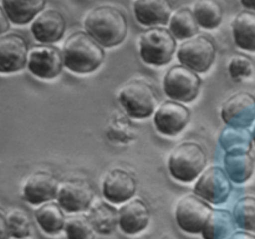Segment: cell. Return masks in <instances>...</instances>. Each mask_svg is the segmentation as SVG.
<instances>
[{"mask_svg": "<svg viewBox=\"0 0 255 239\" xmlns=\"http://www.w3.org/2000/svg\"><path fill=\"white\" fill-rule=\"evenodd\" d=\"M85 29L102 47H114L125 40L128 24L121 10L102 5L94 7L86 15Z\"/></svg>", "mask_w": 255, "mask_h": 239, "instance_id": "cell-1", "label": "cell"}, {"mask_svg": "<svg viewBox=\"0 0 255 239\" xmlns=\"http://www.w3.org/2000/svg\"><path fill=\"white\" fill-rule=\"evenodd\" d=\"M64 65L76 74H90L99 69L105 59L101 45L86 31L70 35L62 49Z\"/></svg>", "mask_w": 255, "mask_h": 239, "instance_id": "cell-2", "label": "cell"}, {"mask_svg": "<svg viewBox=\"0 0 255 239\" xmlns=\"http://www.w3.org/2000/svg\"><path fill=\"white\" fill-rule=\"evenodd\" d=\"M119 101L129 116L144 119L157 110L158 96L151 82L143 79H132L120 89Z\"/></svg>", "mask_w": 255, "mask_h": 239, "instance_id": "cell-3", "label": "cell"}, {"mask_svg": "<svg viewBox=\"0 0 255 239\" xmlns=\"http://www.w3.org/2000/svg\"><path fill=\"white\" fill-rule=\"evenodd\" d=\"M207 153L196 142H183L169 154L168 167L172 177L181 182H192L203 172Z\"/></svg>", "mask_w": 255, "mask_h": 239, "instance_id": "cell-4", "label": "cell"}, {"mask_svg": "<svg viewBox=\"0 0 255 239\" xmlns=\"http://www.w3.org/2000/svg\"><path fill=\"white\" fill-rule=\"evenodd\" d=\"M176 46V37L168 29L151 27L141 35L139 55L146 64L163 66L172 60Z\"/></svg>", "mask_w": 255, "mask_h": 239, "instance_id": "cell-5", "label": "cell"}, {"mask_svg": "<svg viewBox=\"0 0 255 239\" xmlns=\"http://www.w3.org/2000/svg\"><path fill=\"white\" fill-rule=\"evenodd\" d=\"M201 77L196 71L176 65L166 72L163 79L164 92L172 100L182 102H191L198 96L201 90Z\"/></svg>", "mask_w": 255, "mask_h": 239, "instance_id": "cell-6", "label": "cell"}, {"mask_svg": "<svg viewBox=\"0 0 255 239\" xmlns=\"http://www.w3.org/2000/svg\"><path fill=\"white\" fill-rule=\"evenodd\" d=\"M216 45L204 35L191 37L179 46L177 56L181 64L196 72H206L216 59Z\"/></svg>", "mask_w": 255, "mask_h": 239, "instance_id": "cell-7", "label": "cell"}, {"mask_svg": "<svg viewBox=\"0 0 255 239\" xmlns=\"http://www.w3.org/2000/svg\"><path fill=\"white\" fill-rule=\"evenodd\" d=\"M212 211V207L203 198L197 194H186L177 203L176 221L187 233H202Z\"/></svg>", "mask_w": 255, "mask_h": 239, "instance_id": "cell-8", "label": "cell"}, {"mask_svg": "<svg viewBox=\"0 0 255 239\" xmlns=\"http://www.w3.org/2000/svg\"><path fill=\"white\" fill-rule=\"evenodd\" d=\"M232 191L231 178L219 166H212L201 174L194 186V193L204 201L222 204L228 199Z\"/></svg>", "mask_w": 255, "mask_h": 239, "instance_id": "cell-9", "label": "cell"}, {"mask_svg": "<svg viewBox=\"0 0 255 239\" xmlns=\"http://www.w3.org/2000/svg\"><path fill=\"white\" fill-rule=\"evenodd\" d=\"M64 66L61 50L52 45H40L32 47L27 56V67L36 77L51 80L59 76Z\"/></svg>", "mask_w": 255, "mask_h": 239, "instance_id": "cell-10", "label": "cell"}, {"mask_svg": "<svg viewBox=\"0 0 255 239\" xmlns=\"http://www.w3.org/2000/svg\"><path fill=\"white\" fill-rule=\"evenodd\" d=\"M222 119L234 128H246L255 120V96L249 92H238L224 101Z\"/></svg>", "mask_w": 255, "mask_h": 239, "instance_id": "cell-11", "label": "cell"}, {"mask_svg": "<svg viewBox=\"0 0 255 239\" xmlns=\"http://www.w3.org/2000/svg\"><path fill=\"white\" fill-rule=\"evenodd\" d=\"M94 199V188L85 179L74 178L64 182L59 188L57 203L69 213L86 211Z\"/></svg>", "mask_w": 255, "mask_h": 239, "instance_id": "cell-12", "label": "cell"}, {"mask_svg": "<svg viewBox=\"0 0 255 239\" xmlns=\"http://www.w3.org/2000/svg\"><path fill=\"white\" fill-rule=\"evenodd\" d=\"M191 111L178 101H166L159 105L154 114V126L166 136L181 133L189 123Z\"/></svg>", "mask_w": 255, "mask_h": 239, "instance_id": "cell-13", "label": "cell"}, {"mask_svg": "<svg viewBox=\"0 0 255 239\" xmlns=\"http://www.w3.org/2000/svg\"><path fill=\"white\" fill-rule=\"evenodd\" d=\"M29 50L21 35L6 34L0 36V74H12L27 64Z\"/></svg>", "mask_w": 255, "mask_h": 239, "instance_id": "cell-14", "label": "cell"}, {"mask_svg": "<svg viewBox=\"0 0 255 239\" xmlns=\"http://www.w3.org/2000/svg\"><path fill=\"white\" fill-rule=\"evenodd\" d=\"M59 179L46 171H37L27 177L22 196L30 204H44L57 197Z\"/></svg>", "mask_w": 255, "mask_h": 239, "instance_id": "cell-15", "label": "cell"}, {"mask_svg": "<svg viewBox=\"0 0 255 239\" xmlns=\"http://www.w3.org/2000/svg\"><path fill=\"white\" fill-rule=\"evenodd\" d=\"M137 181L132 173L122 168H114L106 174L102 184L105 198L115 204L124 203L134 196Z\"/></svg>", "mask_w": 255, "mask_h": 239, "instance_id": "cell-16", "label": "cell"}, {"mask_svg": "<svg viewBox=\"0 0 255 239\" xmlns=\"http://www.w3.org/2000/svg\"><path fill=\"white\" fill-rule=\"evenodd\" d=\"M66 30L64 15L55 9L42 10L31 24V32L42 45H50L62 39Z\"/></svg>", "mask_w": 255, "mask_h": 239, "instance_id": "cell-17", "label": "cell"}, {"mask_svg": "<svg viewBox=\"0 0 255 239\" xmlns=\"http://www.w3.org/2000/svg\"><path fill=\"white\" fill-rule=\"evenodd\" d=\"M149 219L148 206L141 198L131 199L119 211V227L126 234L141 233L149 224Z\"/></svg>", "mask_w": 255, "mask_h": 239, "instance_id": "cell-18", "label": "cell"}, {"mask_svg": "<svg viewBox=\"0 0 255 239\" xmlns=\"http://www.w3.org/2000/svg\"><path fill=\"white\" fill-rule=\"evenodd\" d=\"M134 16L143 26L157 27L171 20L172 4L169 0H136Z\"/></svg>", "mask_w": 255, "mask_h": 239, "instance_id": "cell-19", "label": "cell"}, {"mask_svg": "<svg viewBox=\"0 0 255 239\" xmlns=\"http://www.w3.org/2000/svg\"><path fill=\"white\" fill-rule=\"evenodd\" d=\"M2 7L11 22L25 25L34 21L44 10L46 0H1Z\"/></svg>", "mask_w": 255, "mask_h": 239, "instance_id": "cell-20", "label": "cell"}, {"mask_svg": "<svg viewBox=\"0 0 255 239\" xmlns=\"http://www.w3.org/2000/svg\"><path fill=\"white\" fill-rule=\"evenodd\" d=\"M232 32L237 46L255 52V11L239 12L232 22Z\"/></svg>", "mask_w": 255, "mask_h": 239, "instance_id": "cell-21", "label": "cell"}, {"mask_svg": "<svg viewBox=\"0 0 255 239\" xmlns=\"http://www.w3.org/2000/svg\"><path fill=\"white\" fill-rule=\"evenodd\" d=\"M226 168L229 178L237 183H243L253 174L254 161L248 151L232 149L227 151Z\"/></svg>", "mask_w": 255, "mask_h": 239, "instance_id": "cell-22", "label": "cell"}, {"mask_svg": "<svg viewBox=\"0 0 255 239\" xmlns=\"http://www.w3.org/2000/svg\"><path fill=\"white\" fill-rule=\"evenodd\" d=\"M236 227L234 217L228 211L213 209L202 231L204 239H227Z\"/></svg>", "mask_w": 255, "mask_h": 239, "instance_id": "cell-23", "label": "cell"}, {"mask_svg": "<svg viewBox=\"0 0 255 239\" xmlns=\"http://www.w3.org/2000/svg\"><path fill=\"white\" fill-rule=\"evenodd\" d=\"M35 218L42 231L47 234L60 233L66 223L64 209L56 202H46L41 204L35 212Z\"/></svg>", "mask_w": 255, "mask_h": 239, "instance_id": "cell-24", "label": "cell"}, {"mask_svg": "<svg viewBox=\"0 0 255 239\" xmlns=\"http://www.w3.org/2000/svg\"><path fill=\"white\" fill-rule=\"evenodd\" d=\"M89 218L95 231L100 234H110L119 226V212L106 202H97L91 207Z\"/></svg>", "mask_w": 255, "mask_h": 239, "instance_id": "cell-25", "label": "cell"}, {"mask_svg": "<svg viewBox=\"0 0 255 239\" xmlns=\"http://www.w3.org/2000/svg\"><path fill=\"white\" fill-rule=\"evenodd\" d=\"M199 27L201 26L194 16L193 10L188 7L177 10L169 20V31L178 40H188L194 37L198 34Z\"/></svg>", "mask_w": 255, "mask_h": 239, "instance_id": "cell-26", "label": "cell"}, {"mask_svg": "<svg viewBox=\"0 0 255 239\" xmlns=\"http://www.w3.org/2000/svg\"><path fill=\"white\" fill-rule=\"evenodd\" d=\"M193 14L199 26L213 30L218 27L223 20V7L218 0H197L194 2Z\"/></svg>", "mask_w": 255, "mask_h": 239, "instance_id": "cell-27", "label": "cell"}, {"mask_svg": "<svg viewBox=\"0 0 255 239\" xmlns=\"http://www.w3.org/2000/svg\"><path fill=\"white\" fill-rule=\"evenodd\" d=\"M65 233L69 239H95V228L86 214L69 217L65 223Z\"/></svg>", "mask_w": 255, "mask_h": 239, "instance_id": "cell-28", "label": "cell"}, {"mask_svg": "<svg viewBox=\"0 0 255 239\" xmlns=\"http://www.w3.org/2000/svg\"><path fill=\"white\" fill-rule=\"evenodd\" d=\"M236 224L244 231H255V197H242L234 206Z\"/></svg>", "mask_w": 255, "mask_h": 239, "instance_id": "cell-29", "label": "cell"}, {"mask_svg": "<svg viewBox=\"0 0 255 239\" xmlns=\"http://www.w3.org/2000/svg\"><path fill=\"white\" fill-rule=\"evenodd\" d=\"M10 234L14 238H26L31 233V219L29 213L21 208H14L7 213Z\"/></svg>", "mask_w": 255, "mask_h": 239, "instance_id": "cell-30", "label": "cell"}, {"mask_svg": "<svg viewBox=\"0 0 255 239\" xmlns=\"http://www.w3.org/2000/svg\"><path fill=\"white\" fill-rule=\"evenodd\" d=\"M228 70L232 79H234L236 81H242L253 74V64L249 57L244 56V55H237V56L232 57L229 61Z\"/></svg>", "mask_w": 255, "mask_h": 239, "instance_id": "cell-31", "label": "cell"}, {"mask_svg": "<svg viewBox=\"0 0 255 239\" xmlns=\"http://www.w3.org/2000/svg\"><path fill=\"white\" fill-rule=\"evenodd\" d=\"M10 234L9 224H7V217L2 211H0V239H9Z\"/></svg>", "mask_w": 255, "mask_h": 239, "instance_id": "cell-32", "label": "cell"}, {"mask_svg": "<svg viewBox=\"0 0 255 239\" xmlns=\"http://www.w3.org/2000/svg\"><path fill=\"white\" fill-rule=\"evenodd\" d=\"M10 27V20L5 12L4 7L0 6V36L5 34Z\"/></svg>", "mask_w": 255, "mask_h": 239, "instance_id": "cell-33", "label": "cell"}, {"mask_svg": "<svg viewBox=\"0 0 255 239\" xmlns=\"http://www.w3.org/2000/svg\"><path fill=\"white\" fill-rule=\"evenodd\" d=\"M227 239H255V236L252 233H248V232H236L232 236H229Z\"/></svg>", "mask_w": 255, "mask_h": 239, "instance_id": "cell-34", "label": "cell"}, {"mask_svg": "<svg viewBox=\"0 0 255 239\" xmlns=\"http://www.w3.org/2000/svg\"><path fill=\"white\" fill-rule=\"evenodd\" d=\"M241 4L246 9L251 10V11H255V0H241Z\"/></svg>", "mask_w": 255, "mask_h": 239, "instance_id": "cell-35", "label": "cell"}, {"mask_svg": "<svg viewBox=\"0 0 255 239\" xmlns=\"http://www.w3.org/2000/svg\"><path fill=\"white\" fill-rule=\"evenodd\" d=\"M252 139H253V142H254V144H255V126H254V128H253V133H252Z\"/></svg>", "mask_w": 255, "mask_h": 239, "instance_id": "cell-36", "label": "cell"}, {"mask_svg": "<svg viewBox=\"0 0 255 239\" xmlns=\"http://www.w3.org/2000/svg\"><path fill=\"white\" fill-rule=\"evenodd\" d=\"M16 239H25V238H16Z\"/></svg>", "mask_w": 255, "mask_h": 239, "instance_id": "cell-37", "label": "cell"}]
</instances>
